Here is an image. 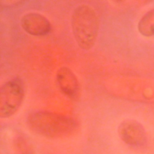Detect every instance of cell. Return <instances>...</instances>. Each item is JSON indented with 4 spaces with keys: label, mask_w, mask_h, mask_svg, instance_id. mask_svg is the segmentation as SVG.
<instances>
[{
    "label": "cell",
    "mask_w": 154,
    "mask_h": 154,
    "mask_svg": "<svg viewBox=\"0 0 154 154\" xmlns=\"http://www.w3.org/2000/svg\"><path fill=\"white\" fill-rule=\"evenodd\" d=\"M120 136L126 143L134 144L137 142L140 132L138 125L134 122L126 121L121 123L119 128Z\"/></svg>",
    "instance_id": "8992f818"
},
{
    "label": "cell",
    "mask_w": 154,
    "mask_h": 154,
    "mask_svg": "<svg viewBox=\"0 0 154 154\" xmlns=\"http://www.w3.org/2000/svg\"><path fill=\"white\" fill-rule=\"evenodd\" d=\"M23 29L28 34L34 36H44L51 31V24L43 15L38 13H28L20 19Z\"/></svg>",
    "instance_id": "277c9868"
},
{
    "label": "cell",
    "mask_w": 154,
    "mask_h": 154,
    "mask_svg": "<svg viewBox=\"0 0 154 154\" xmlns=\"http://www.w3.org/2000/svg\"><path fill=\"white\" fill-rule=\"evenodd\" d=\"M27 123L35 132L49 138L66 137L77 128L73 119L49 111L32 112L27 117Z\"/></svg>",
    "instance_id": "6da1fadb"
},
{
    "label": "cell",
    "mask_w": 154,
    "mask_h": 154,
    "mask_svg": "<svg viewBox=\"0 0 154 154\" xmlns=\"http://www.w3.org/2000/svg\"><path fill=\"white\" fill-rule=\"evenodd\" d=\"M71 26L80 48L88 51L94 46L99 29V19L94 9L85 4L76 7L72 14Z\"/></svg>",
    "instance_id": "7a4b0ae2"
},
{
    "label": "cell",
    "mask_w": 154,
    "mask_h": 154,
    "mask_svg": "<svg viewBox=\"0 0 154 154\" xmlns=\"http://www.w3.org/2000/svg\"><path fill=\"white\" fill-rule=\"evenodd\" d=\"M24 97L23 83L15 77L4 82L0 88V117L7 118L19 109Z\"/></svg>",
    "instance_id": "3957f363"
},
{
    "label": "cell",
    "mask_w": 154,
    "mask_h": 154,
    "mask_svg": "<svg viewBox=\"0 0 154 154\" xmlns=\"http://www.w3.org/2000/svg\"><path fill=\"white\" fill-rule=\"evenodd\" d=\"M56 82L60 91L66 97L75 98L79 91V84L76 76L68 67L59 68L56 73Z\"/></svg>",
    "instance_id": "5b68a950"
}]
</instances>
